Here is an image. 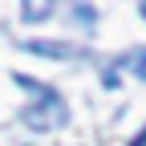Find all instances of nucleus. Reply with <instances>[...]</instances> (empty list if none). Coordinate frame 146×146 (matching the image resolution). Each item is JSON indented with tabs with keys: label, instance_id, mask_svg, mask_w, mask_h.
<instances>
[{
	"label": "nucleus",
	"instance_id": "obj_1",
	"mask_svg": "<svg viewBox=\"0 0 146 146\" xmlns=\"http://www.w3.org/2000/svg\"><path fill=\"white\" fill-rule=\"evenodd\" d=\"M16 85L33 98V106L25 110V126H33V130H53V126L65 122V102H61V94L53 85L36 81V77H25V73H16Z\"/></svg>",
	"mask_w": 146,
	"mask_h": 146
},
{
	"label": "nucleus",
	"instance_id": "obj_3",
	"mask_svg": "<svg viewBox=\"0 0 146 146\" xmlns=\"http://www.w3.org/2000/svg\"><path fill=\"white\" fill-rule=\"evenodd\" d=\"M122 65H130V69L138 73V77L146 81V49H138V53H134V57H130V61H126V57H122Z\"/></svg>",
	"mask_w": 146,
	"mask_h": 146
},
{
	"label": "nucleus",
	"instance_id": "obj_4",
	"mask_svg": "<svg viewBox=\"0 0 146 146\" xmlns=\"http://www.w3.org/2000/svg\"><path fill=\"white\" fill-rule=\"evenodd\" d=\"M21 12H25V21H41V16H49V12H53V4H25Z\"/></svg>",
	"mask_w": 146,
	"mask_h": 146
},
{
	"label": "nucleus",
	"instance_id": "obj_6",
	"mask_svg": "<svg viewBox=\"0 0 146 146\" xmlns=\"http://www.w3.org/2000/svg\"><path fill=\"white\" fill-rule=\"evenodd\" d=\"M138 12H142V16H146V0H142V4H138Z\"/></svg>",
	"mask_w": 146,
	"mask_h": 146
},
{
	"label": "nucleus",
	"instance_id": "obj_5",
	"mask_svg": "<svg viewBox=\"0 0 146 146\" xmlns=\"http://www.w3.org/2000/svg\"><path fill=\"white\" fill-rule=\"evenodd\" d=\"M130 146H146V130H142V134H138V138H134Z\"/></svg>",
	"mask_w": 146,
	"mask_h": 146
},
{
	"label": "nucleus",
	"instance_id": "obj_2",
	"mask_svg": "<svg viewBox=\"0 0 146 146\" xmlns=\"http://www.w3.org/2000/svg\"><path fill=\"white\" fill-rule=\"evenodd\" d=\"M29 53H36V57H73V45H65V41H29L25 45Z\"/></svg>",
	"mask_w": 146,
	"mask_h": 146
}]
</instances>
